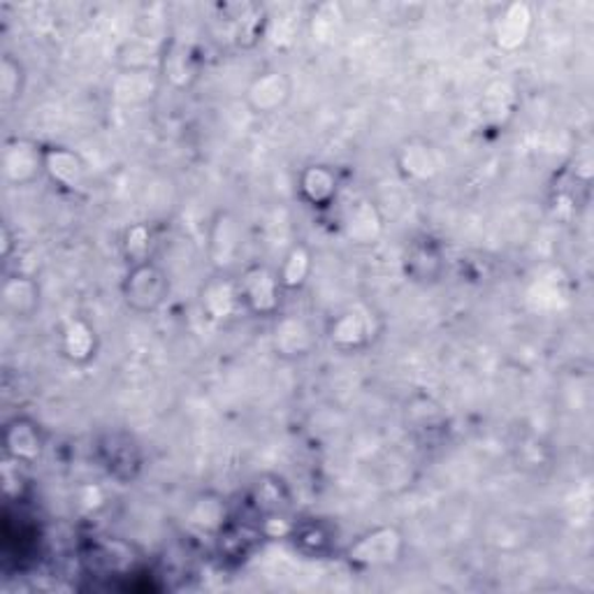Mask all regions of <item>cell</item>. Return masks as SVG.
Returning <instances> with one entry per match:
<instances>
[{
	"mask_svg": "<svg viewBox=\"0 0 594 594\" xmlns=\"http://www.w3.org/2000/svg\"><path fill=\"white\" fill-rule=\"evenodd\" d=\"M293 98V79L284 70H263L255 75L247 91L244 103L259 116L279 114Z\"/></svg>",
	"mask_w": 594,
	"mask_h": 594,
	"instance_id": "6",
	"label": "cell"
},
{
	"mask_svg": "<svg viewBox=\"0 0 594 594\" xmlns=\"http://www.w3.org/2000/svg\"><path fill=\"white\" fill-rule=\"evenodd\" d=\"M516 110V95L506 82H494L483 95V112L490 122H502V116H511Z\"/></svg>",
	"mask_w": 594,
	"mask_h": 594,
	"instance_id": "23",
	"label": "cell"
},
{
	"mask_svg": "<svg viewBox=\"0 0 594 594\" xmlns=\"http://www.w3.org/2000/svg\"><path fill=\"white\" fill-rule=\"evenodd\" d=\"M404 556V534L392 527L381 525L365 532L358 541L351 544L346 550V560L351 567L358 569H376L398 564Z\"/></svg>",
	"mask_w": 594,
	"mask_h": 594,
	"instance_id": "3",
	"label": "cell"
},
{
	"mask_svg": "<svg viewBox=\"0 0 594 594\" xmlns=\"http://www.w3.org/2000/svg\"><path fill=\"white\" fill-rule=\"evenodd\" d=\"M207 253L216 274H232L242 255V228L230 212H216L207 232Z\"/></svg>",
	"mask_w": 594,
	"mask_h": 594,
	"instance_id": "4",
	"label": "cell"
},
{
	"mask_svg": "<svg viewBox=\"0 0 594 594\" xmlns=\"http://www.w3.org/2000/svg\"><path fill=\"white\" fill-rule=\"evenodd\" d=\"M201 309L209 321H230L244 311L235 274H212L201 288Z\"/></svg>",
	"mask_w": 594,
	"mask_h": 594,
	"instance_id": "7",
	"label": "cell"
},
{
	"mask_svg": "<svg viewBox=\"0 0 594 594\" xmlns=\"http://www.w3.org/2000/svg\"><path fill=\"white\" fill-rule=\"evenodd\" d=\"M272 340H274V351L279 358L297 361L311 353L316 344V334L307 321L295 319V316H284L282 321H276Z\"/></svg>",
	"mask_w": 594,
	"mask_h": 594,
	"instance_id": "15",
	"label": "cell"
},
{
	"mask_svg": "<svg viewBox=\"0 0 594 594\" xmlns=\"http://www.w3.org/2000/svg\"><path fill=\"white\" fill-rule=\"evenodd\" d=\"M3 174L10 184H16V186H26L35 182L39 174H45L43 147H37L28 140H14L5 145Z\"/></svg>",
	"mask_w": 594,
	"mask_h": 594,
	"instance_id": "10",
	"label": "cell"
},
{
	"mask_svg": "<svg viewBox=\"0 0 594 594\" xmlns=\"http://www.w3.org/2000/svg\"><path fill=\"white\" fill-rule=\"evenodd\" d=\"M297 193L313 209H325L336 201L340 182L330 165L313 163L297 174Z\"/></svg>",
	"mask_w": 594,
	"mask_h": 594,
	"instance_id": "11",
	"label": "cell"
},
{
	"mask_svg": "<svg viewBox=\"0 0 594 594\" xmlns=\"http://www.w3.org/2000/svg\"><path fill=\"white\" fill-rule=\"evenodd\" d=\"M534 26V14L527 3L504 5L502 12L492 22V39L494 45L504 52L521 49Z\"/></svg>",
	"mask_w": 594,
	"mask_h": 594,
	"instance_id": "8",
	"label": "cell"
},
{
	"mask_svg": "<svg viewBox=\"0 0 594 594\" xmlns=\"http://www.w3.org/2000/svg\"><path fill=\"white\" fill-rule=\"evenodd\" d=\"M124 302L135 313H153L161 309L170 295V276L161 265L145 261L128 265L122 282Z\"/></svg>",
	"mask_w": 594,
	"mask_h": 594,
	"instance_id": "1",
	"label": "cell"
},
{
	"mask_svg": "<svg viewBox=\"0 0 594 594\" xmlns=\"http://www.w3.org/2000/svg\"><path fill=\"white\" fill-rule=\"evenodd\" d=\"M45 450V437L28 419H14L5 425V455L12 462L31 465Z\"/></svg>",
	"mask_w": 594,
	"mask_h": 594,
	"instance_id": "13",
	"label": "cell"
},
{
	"mask_svg": "<svg viewBox=\"0 0 594 594\" xmlns=\"http://www.w3.org/2000/svg\"><path fill=\"white\" fill-rule=\"evenodd\" d=\"M161 70L168 82L176 89H184L195 79V58L193 52L184 45H170L161 54Z\"/></svg>",
	"mask_w": 594,
	"mask_h": 594,
	"instance_id": "20",
	"label": "cell"
},
{
	"mask_svg": "<svg viewBox=\"0 0 594 594\" xmlns=\"http://www.w3.org/2000/svg\"><path fill=\"white\" fill-rule=\"evenodd\" d=\"M45 174L66 191H82L87 186V163L84 158L66 147H43Z\"/></svg>",
	"mask_w": 594,
	"mask_h": 594,
	"instance_id": "9",
	"label": "cell"
},
{
	"mask_svg": "<svg viewBox=\"0 0 594 594\" xmlns=\"http://www.w3.org/2000/svg\"><path fill=\"white\" fill-rule=\"evenodd\" d=\"M103 450V465L107 467V471L112 473V477L122 479V481H128V479H135L137 469H140V450H137V446L122 437V434H110L107 442L101 446Z\"/></svg>",
	"mask_w": 594,
	"mask_h": 594,
	"instance_id": "17",
	"label": "cell"
},
{
	"mask_svg": "<svg viewBox=\"0 0 594 594\" xmlns=\"http://www.w3.org/2000/svg\"><path fill=\"white\" fill-rule=\"evenodd\" d=\"M237 286H240L244 311L259 319L279 316L284 286L279 282V272L267 265H247L237 274Z\"/></svg>",
	"mask_w": 594,
	"mask_h": 594,
	"instance_id": "2",
	"label": "cell"
},
{
	"mask_svg": "<svg viewBox=\"0 0 594 594\" xmlns=\"http://www.w3.org/2000/svg\"><path fill=\"white\" fill-rule=\"evenodd\" d=\"M342 232L349 242L369 247L379 240L384 232V216L369 201H358L346 207L342 216Z\"/></svg>",
	"mask_w": 594,
	"mask_h": 594,
	"instance_id": "12",
	"label": "cell"
},
{
	"mask_svg": "<svg viewBox=\"0 0 594 594\" xmlns=\"http://www.w3.org/2000/svg\"><path fill=\"white\" fill-rule=\"evenodd\" d=\"M3 305L16 319H31L39 307V286L31 276H12L3 286Z\"/></svg>",
	"mask_w": 594,
	"mask_h": 594,
	"instance_id": "19",
	"label": "cell"
},
{
	"mask_svg": "<svg viewBox=\"0 0 594 594\" xmlns=\"http://www.w3.org/2000/svg\"><path fill=\"white\" fill-rule=\"evenodd\" d=\"M311 270H313L311 251L305 244H295L286 253L282 267L276 272H279V282L284 290H300L311 276Z\"/></svg>",
	"mask_w": 594,
	"mask_h": 594,
	"instance_id": "21",
	"label": "cell"
},
{
	"mask_svg": "<svg viewBox=\"0 0 594 594\" xmlns=\"http://www.w3.org/2000/svg\"><path fill=\"white\" fill-rule=\"evenodd\" d=\"M376 334V316L367 307H351L336 313L328 323V340L336 351L353 353L372 344Z\"/></svg>",
	"mask_w": 594,
	"mask_h": 594,
	"instance_id": "5",
	"label": "cell"
},
{
	"mask_svg": "<svg viewBox=\"0 0 594 594\" xmlns=\"http://www.w3.org/2000/svg\"><path fill=\"white\" fill-rule=\"evenodd\" d=\"M24 89H26L24 64L16 61L12 54H5L3 64H0V98H3V103H14L24 95Z\"/></svg>",
	"mask_w": 594,
	"mask_h": 594,
	"instance_id": "22",
	"label": "cell"
},
{
	"mask_svg": "<svg viewBox=\"0 0 594 594\" xmlns=\"http://www.w3.org/2000/svg\"><path fill=\"white\" fill-rule=\"evenodd\" d=\"M398 170L404 180L427 182L439 172V156L427 140L413 137L407 140L398 151Z\"/></svg>",
	"mask_w": 594,
	"mask_h": 594,
	"instance_id": "14",
	"label": "cell"
},
{
	"mask_svg": "<svg viewBox=\"0 0 594 594\" xmlns=\"http://www.w3.org/2000/svg\"><path fill=\"white\" fill-rule=\"evenodd\" d=\"M404 265H407V276H411V282H421V284L437 282L444 270V255L432 242H419L407 251Z\"/></svg>",
	"mask_w": 594,
	"mask_h": 594,
	"instance_id": "18",
	"label": "cell"
},
{
	"mask_svg": "<svg viewBox=\"0 0 594 594\" xmlns=\"http://www.w3.org/2000/svg\"><path fill=\"white\" fill-rule=\"evenodd\" d=\"M98 334L95 328L84 319H70L61 332V351L75 365H89L98 355Z\"/></svg>",
	"mask_w": 594,
	"mask_h": 594,
	"instance_id": "16",
	"label": "cell"
},
{
	"mask_svg": "<svg viewBox=\"0 0 594 594\" xmlns=\"http://www.w3.org/2000/svg\"><path fill=\"white\" fill-rule=\"evenodd\" d=\"M122 249H124V259L128 261V265H137V263L151 261L149 259V251H151V230L145 224L130 226L124 232Z\"/></svg>",
	"mask_w": 594,
	"mask_h": 594,
	"instance_id": "24",
	"label": "cell"
}]
</instances>
